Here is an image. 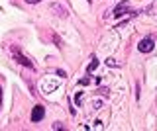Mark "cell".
Returning <instances> with one entry per match:
<instances>
[{
    "label": "cell",
    "instance_id": "cell-1",
    "mask_svg": "<svg viewBox=\"0 0 157 131\" xmlns=\"http://www.w3.org/2000/svg\"><path fill=\"white\" fill-rule=\"evenodd\" d=\"M153 47H155L153 37H145V39H141V41H140L137 49H140L141 53H149V51H153Z\"/></svg>",
    "mask_w": 157,
    "mask_h": 131
},
{
    "label": "cell",
    "instance_id": "cell-2",
    "mask_svg": "<svg viewBox=\"0 0 157 131\" xmlns=\"http://www.w3.org/2000/svg\"><path fill=\"white\" fill-rule=\"evenodd\" d=\"M43 115H45V108H43V106H36V108L32 110V121H33V123L41 121Z\"/></svg>",
    "mask_w": 157,
    "mask_h": 131
},
{
    "label": "cell",
    "instance_id": "cell-3",
    "mask_svg": "<svg viewBox=\"0 0 157 131\" xmlns=\"http://www.w3.org/2000/svg\"><path fill=\"white\" fill-rule=\"evenodd\" d=\"M14 55L18 57V63H22L24 67H29V69H33V65H32V61H28L26 57L22 55V53H20V49H14Z\"/></svg>",
    "mask_w": 157,
    "mask_h": 131
},
{
    "label": "cell",
    "instance_id": "cell-4",
    "mask_svg": "<svg viewBox=\"0 0 157 131\" xmlns=\"http://www.w3.org/2000/svg\"><path fill=\"white\" fill-rule=\"evenodd\" d=\"M128 6H130V4H128L126 0H124V2H120V6H118L116 10H114V16H116V18H120V16H122V12L128 10Z\"/></svg>",
    "mask_w": 157,
    "mask_h": 131
},
{
    "label": "cell",
    "instance_id": "cell-5",
    "mask_svg": "<svg viewBox=\"0 0 157 131\" xmlns=\"http://www.w3.org/2000/svg\"><path fill=\"white\" fill-rule=\"evenodd\" d=\"M96 67H98V61L94 59V61H92V63H90V65H88V69H86V71H88V75H90V72H92V71H94V69H96Z\"/></svg>",
    "mask_w": 157,
    "mask_h": 131
},
{
    "label": "cell",
    "instance_id": "cell-6",
    "mask_svg": "<svg viewBox=\"0 0 157 131\" xmlns=\"http://www.w3.org/2000/svg\"><path fill=\"white\" fill-rule=\"evenodd\" d=\"M28 4H37V2H41V0H26Z\"/></svg>",
    "mask_w": 157,
    "mask_h": 131
},
{
    "label": "cell",
    "instance_id": "cell-7",
    "mask_svg": "<svg viewBox=\"0 0 157 131\" xmlns=\"http://www.w3.org/2000/svg\"><path fill=\"white\" fill-rule=\"evenodd\" d=\"M0 106H2V86H0Z\"/></svg>",
    "mask_w": 157,
    "mask_h": 131
}]
</instances>
